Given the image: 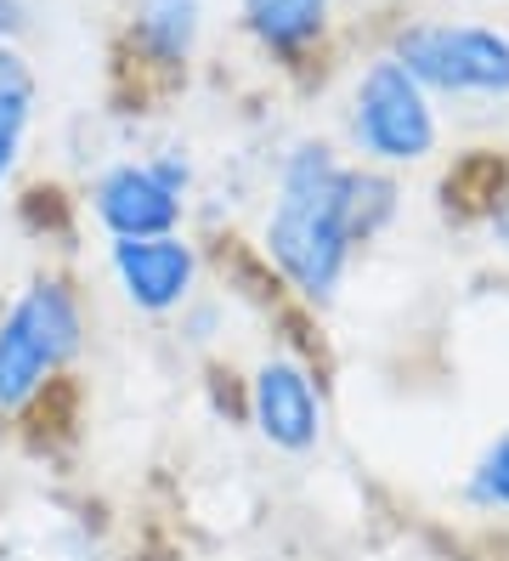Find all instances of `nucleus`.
Instances as JSON below:
<instances>
[{"mask_svg":"<svg viewBox=\"0 0 509 561\" xmlns=\"http://www.w3.org/2000/svg\"><path fill=\"white\" fill-rule=\"evenodd\" d=\"M0 96H34V69L18 46H0Z\"/></svg>","mask_w":509,"mask_h":561,"instance_id":"obj_12","label":"nucleus"},{"mask_svg":"<svg viewBox=\"0 0 509 561\" xmlns=\"http://www.w3.org/2000/svg\"><path fill=\"white\" fill-rule=\"evenodd\" d=\"M187 159H125L91 187V216L114 239H164L187 221Z\"/></svg>","mask_w":509,"mask_h":561,"instance_id":"obj_5","label":"nucleus"},{"mask_svg":"<svg viewBox=\"0 0 509 561\" xmlns=\"http://www.w3.org/2000/svg\"><path fill=\"white\" fill-rule=\"evenodd\" d=\"M85 352V295L68 273H34L0 312V420H28Z\"/></svg>","mask_w":509,"mask_h":561,"instance_id":"obj_2","label":"nucleus"},{"mask_svg":"<svg viewBox=\"0 0 509 561\" xmlns=\"http://www.w3.org/2000/svg\"><path fill=\"white\" fill-rule=\"evenodd\" d=\"M351 142L362 164L391 171V164H425L441 142V125L430 108V91L385 51L357 75L351 91Z\"/></svg>","mask_w":509,"mask_h":561,"instance_id":"obj_3","label":"nucleus"},{"mask_svg":"<svg viewBox=\"0 0 509 561\" xmlns=\"http://www.w3.org/2000/svg\"><path fill=\"white\" fill-rule=\"evenodd\" d=\"M487 233L509 255V171H498V187H493V199H487Z\"/></svg>","mask_w":509,"mask_h":561,"instance_id":"obj_13","label":"nucleus"},{"mask_svg":"<svg viewBox=\"0 0 509 561\" xmlns=\"http://www.w3.org/2000/svg\"><path fill=\"white\" fill-rule=\"evenodd\" d=\"M396 216V182L373 164H346L328 142H294L278 164L261 250L312 307H328L362 244Z\"/></svg>","mask_w":509,"mask_h":561,"instance_id":"obj_1","label":"nucleus"},{"mask_svg":"<svg viewBox=\"0 0 509 561\" xmlns=\"http://www.w3.org/2000/svg\"><path fill=\"white\" fill-rule=\"evenodd\" d=\"M464 493H470L475 505H487V511H509V432L482 448V459H475Z\"/></svg>","mask_w":509,"mask_h":561,"instance_id":"obj_10","label":"nucleus"},{"mask_svg":"<svg viewBox=\"0 0 509 561\" xmlns=\"http://www.w3.org/2000/svg\"><path fill=\"white\" fill-rule=\"evenodd\" d=\"M28 23H34V12L23 0H0V46H18L28 35Z\"/></svg>","mask_w":509,"mask_h":561,"instance_id":"obj_14","label":"nucleus"},{"mask_svg":"<svg viewBox=\"0 0 509 561\" xmlns=\"http://www.w3.org/2000/svg\"><path fill=\"white\" fill-rule=\"evenodd\" d=\"M250 425L278 454H312L323 443V391L300 357L271 352L250 375Z\"/></svg>","mask_w":509,"mask_h":561,"instance_id":"obj_7","label":"nucleus"},{"mask_svg":"<svg viewBox=\"0 0 509 561\" xmlns=\"http://www.w3.org/2000/svg\"><path fill=\"white\" fill-rule=\"evenodd\" d=\"M28 125H34V96H0V187L18 176Z\"/></svg>","mask_w":509,"mask_h":561,"instance_id":"obj_11","label":"nucleus"},{"mask_svg":"<svg viewBox=\"0 0 509 561\" xmlns=\"http://www.w3.org/2000/svg\"><path fill=\"white\" fill-rule=\"evenodd\" d=\"M238 18L278 69H305L328 41L334 0H238Z\"/></svg>","mask_w":509,"mask_h":561,"instance_id":"obj_9","label":"nucleus"},{"mask_svg":"<svg viewBox=\"0 0 509 561\" xmlns=\"http://www.w3.org/2000/svg\"><path fill=\"white\" fill-rule=\"evenodd\" d=\"M108 273L125 289V301L148 318H170L193 301L198 289V250L182 233L164 239H114L108 244Z\"/></svg>","mask_w":509,"mask_h":561,"instance_id":"obj_8","label":"nucleus"},{"mask_svg":"<svg viewBox=\"0 0 509 561\" xmlns=\"http://www.w3.org/2000/svg\"><path fill=\"white\" fill-rule=\"evenodd\" d=\"M391 57L441 96H509V35L493 23H407Z\"/></svg>","mask_w":509,"mask_h":561,"instance_id":"obj_4","label":"nucleus"},{"mask_svg":"<svg viewBox=\"0 0 509 561\" xmlns=\"http://www.w3.org/2000/svg\"><path fill=\"white\" fill-rule=\"evenodd\" d=\"M198 35H204V0H130L119 69L136 80V96L176 91L198 57Z\"/></svg>","mask_w":509,"mask_h":561,"instance_id":"obj_6","label":"nucleus"}]
</instances>
